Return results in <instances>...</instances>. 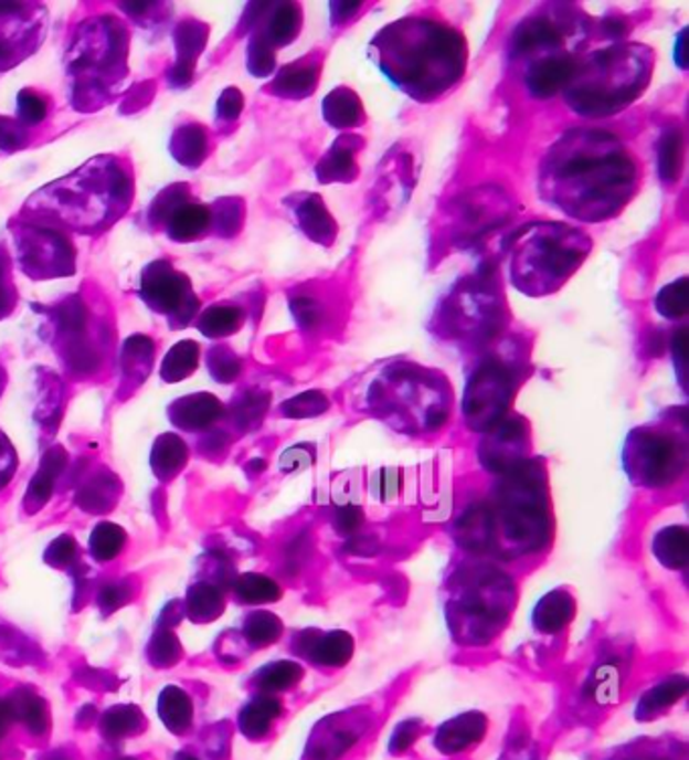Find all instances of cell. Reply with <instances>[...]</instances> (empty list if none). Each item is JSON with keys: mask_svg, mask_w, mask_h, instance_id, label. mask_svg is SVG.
<instances>
[{"mask_svg": "<svg viewBox=\"0 0 689 760\" xmlns=\"http://www.w3.org/2000/svg\"><path fill=\"white\" fill-rule=\"evenodd\" d=\"M130 597V582H107L106 587L97 594V606L102 609L104 615H109V613H114L119 606L126 605Z\"/></svg>", "mask_w": 689, "mask_h": 760, "instance_id": "cell-47", "label": "cell"}, {"mask_svg": "<svg viewBox=\"0 0 689 760\" xmlns=\"http://www.w3.org/2000/svg\"><path fill=\"white\" fill-rule=\"evenodd\" d=\"M301 677H304V669L296 662H274L255 674V684L265 694H274V692H284L296 686Z\"/></svg>", "mask_w": 689, "mask_h": 760, "instance_id": "cell-36", "label": "cell"}, {"mask_svg": "<svg viewBox=\"0 0 689 760\" xmlns=\"http://www.w3.org/2000/svg\"><path fill=\"white\" fill-rule=\"evenodd\" d=\"M155 340L150 336L134 334L124 342L121 355H119V365H121L124 382L130 389L140 387L144 380L150 377V370L155 365Z\"/></svg>", "mask_w": 689, "mask_h": 760, "instance_id": "cell-18", "label": "cell"}, {"mask_svg": "<svg viewBox=\"0 0 689 760\" xmlns=\"http://www.w3.org/2000/svg\"><path fill=\"white\" fill-rule=\"evenodd\" d=\"M17 465H19L17 452H14L9 437L0 431V489H4L11 484L12 475L17 472Z\"/></svg>", "mask_w": 689, "mask_h": 760, "instance_id": "cell-50", "label": "cell"}, {"mask_svg": "<svg viewBox=\"0 0 689 760\" xmlns=\"http://www.w3.org/2000/svg\"><path fill=\"white\" fill-rule=\"evenodd\" d=\"M486 730H488V720L484 718V714H462L449 720L447 725L441 726L435 737V745L443 752L455 754L479 742L486 735Z\"/></svg>", "mask_w": 689, "mask_h": 760, "instance_id": "cell-17", "label": "cell"}, {"mask_svg": "<svg viewBox=\"0 0 689 760\" xmlns=\"http://www.w3.org/2000/svg\"><path fill=\"white\" fill-rule=\"evenodd\" d=\"M360 737L358 728H336L318 735V745H309V760H338Z\"/></svg>", "mask_w": 689, "mask_h": 760, "instance_id": "cell-34", "label": "cell"}, {"mask_svg": "<svg viewBox=\"0 0 689 760\" xmlns=\"http://www.w3.org/2000/svg\"><path fill=\"white\" fill-rule=\"evenodd\" d=\"M348 550L354 555H367V552H374L377 550V542L372 538H362V536H352V540L348 542Z\"/></svg>", "mask_w": 689, "mask_h": 760, "instance_id": "cell-59", "label": "cell"}, {"mask_svg": "<svg viewBox=\"0 0 689 760\" xmlns=\"http://www.w3.org/2000/svg\"><path fill=\"white\" fill-rule=\"evenodd\" d=\"M9 714L19 718L23 725L29 726L31 732L43 735L47 730L49 718L45 701L36 696L31 689H19L9 704Z\"/></svg>", "mask_w": 689, "mask_h": 760, "instance_id": "cell-31", "label": "cell"}, {"mask_svg": "<svg viewBox=\"0 0 689 760\" xmlns=\"http://www.w3.org/2000/svg\"><path fill=\"white\" fill-rule=\"evenodd\" d=\"M170 152L182 167H201L202 160L209 155V131L202 124L187 122L172 134Z\"/></svg>", "mask_w": 689, "mask_h": 760, "instance_id": "cell-19", "label": "cell"}, {"mask_svg": "<svg viewBox=\"0 0 689 760\" xmlns=\"http://www.w3.org/2000/svg\"><path fill=\"white\" fill-rule=\"evenodd\" d=\"M36 312L45 316L49 345L65 370L75 379L97 374L118 336L114 318L99 296L82 289Z\"/></svg>", "mask_w": 689, "mask_h": 760, "instance_id": "cell-5", "label": "cell"}, {"mask_svg": "<svg viewBox=\"0 0 689 760\" xmlns=\"http://www.w3.org/2000/svg\"><path fill=\"white\" fill-rule=\"evenodd\" d=\"M9 233L14 250L12 262L29 279H61L77 272L75 243L60 226L19 213L9 223Z\"/></svg>", "mask_w": 689, "mask_h": 760, "instance_id": "cell-8", "label": "cell"}, {"mask_svg": "<svg viewBox=\"0 0 689 760\" xmlns=\"http://www.w3.org/2000/svg\"><path fill=\"white\" fill-rule=\"evenodd\" d=\"M51 97L43 94L41 89H33V87H24L21 94L17 95V116L23 124L24 128L33 130L36 126H41L51 114Z\"/></svg>", "mask_w": 689, "mask_h": 760, "instance_id": "cell-37", "label": "cell"}, {"mask_svg": "<svg viewBox=\"0 0 689 760\" xmlns=\"http://www.w3.org/2000/svg\"><path fill=\"white\" fill-rule=\"evenodd\" d=\"M201 346L194 340H182L172 346L165 357L160 377L165 382H180L189 379L194 370L199 369Z\"/></svg>", "mask_w": 689, "mask_h": 760, "instance_id": "cell-28", "label": "cell"}, {"mask_svg": "<svg viewBox=\"0 0 689 760\" xmlns=\"http://www.w3.org/2000/svg\"><path fill=\"white\" fill-rule=\"evenodd\" d=\"M235 594L243 603L262 605V603H275L282 597V589L274 579L265 574L247 572V574H241L235 581Z\"/></svg>", "mask_w": 689, "mask_h": 760, "instance_id": "cell-35", "label": "cell"}, {"mask_svg": "<svg viewBox=\"0 0 689 760\" xmlns=\"http://www.w3.org/2000/svg\"><path fill=\"white\" fill-rule=\"evenodd\" d=\"M138 294L150 312L167 320L170 330L189 328L201 314V299L194 294L189 275L168 260H155L144 267Z\"/></svg>", "mask_w": 689, "mask_h": 760, "instance_id": "cell-9", "label": "cell"}, {"mask_svg": "<svg viewBox=\"0 0 689 760\" xmlns=\"http://www.w3.org/2000/svg\"><path fill=\"white\" fill-rule=\"evenodd\" d=\"M213 214V233L221 238H231L237 233L241 221H243V204L235 199H221L211 204Z\"/></svg>", "mask_w": 689, "mask_h": 760, "instance_id": "cell-42", "label": "cell"}, {"mask_svg": "<svg viewBox=\"0 0 689 760\" xmlns=\"http://www.w3.org/2000/svg\"><path fill=\"white\" fill-rule=\"evenodd\" d=\"M182 657V645H180L179 637L170 630L156 631L152 640L148 643V659L152 662L155 667H172L177 665Z\"/></svg>", "mask_w": 689, "mask_h": 760, "instance_id": "cell-40", "label": "cell"}, {"mask_svg": "<svg viewBox=\"0 0 689 760\" xmlns=\"http://www.w3.org/2000/svg\"><path fill=\"white\" fill-rule=\"evenodd\" d=\"M360 524H362V508H358L354 504H348V506L338 508V514H336V528H338L342 535H352Z\"/></svg>", "mask_w": 689, "mask_h": 760, "instance_id": "cell-53", "label": "cell"}, {"mask_svg": "<svg viewBox=\"0 0 689 760\" xmlns=\"http://www.w3.org/2000/svg\"><path fill=\"white\" fill-rule=\"evenodd\" d=\"M418 737V722L416 720H406L403 725L396 728L393 738H391V752H403L409 749Z\"/></svg>", "mask_w": 689, "mask_h": 760, "instance_id": "cell-54", "label": "cell"}, {"mask_svg": "<svg viewBox=\"0 0 689 760\" xmlns=\"http://www.w3.org/2000/svg\"><path fill=\"white\" fill-rule=\"evenodd\" d=\"M130 29L124 19L102 12L77 24L65 51L70 97L77 112L106 107L128 77Z\"/></svg>", "mask_w": 689, "mask_h": 760, "instance_id": "cell-4", "label": "cell"}, {"mask_svg": "<svg viewBox=\"0 0 689 760\" xmlns=\"http://www.w3.org/2000/svg\"><path fill=\"white\" fill-rule=\"evenodd\" d=\"M282 631H284L282 621L275 618L274 613H267V611L251 613L243 623V635L255 647L277 642L282 637Z\"/></svg>", "mask_w": 689, "mask_h": 760, "instance_id": "cell-39", "label": "cell"}, {"mask_svg": "<svg viewBox=\"0 0 689 760\" xmlns=\"http://www.w3.org/2000/svg\"><path fill=\"white\" fill-rule=\"evenodd\" d=\"M206 362H209L211 377L219 382H231V380L237 379L239 372H241L239 358L226 346L211 348Z\"/></svg>", "mask_w": 689, "mask_h": 760, "instance_id": "cell-43", "label": "cell"}, {"mask_svg": "<svg viewBox=\"0 0 689 760\" xmlns=\"http://www.w3.org/2000/svg\"><path fill=\"white\" fill-rule=\"evenodd\" d=\"M134 192L130 160L116 155L94 156L70 175L35 190L21 214L47 221L70 235L96 238L128 214Z\"/></svg>", "mask_w": 689, "mask_h": 760, "instance_id": "cell-2", "label": "cell"}, {"mask_svg": "<svg viewBox=\"0 0 689 760\" xmlns=\"http://www.w3.org/2000/svg\"><path fill=\"white\" fill-rule=\"evenodd\" d=\"M630 437L627 465L630 474L647 486H664L683 469V452L678 443L661 433L639 431Z\"/></svg>", "mask_w": 689, "mask_h": 760, "instance_id": "cell-12", "label": "cell"}, {"mask_svg": "<svg viewBox=\"0 0 689 760\" xmlns=\"http://www.w3.org/2000/svg\"><path fill=\"white\" fill-rule=\"evenodd\" d=\"M119 11L126 12L130 19L138 21L140 19H146L148 17V24L155 23V21H160L165 19V14L170 12V7L168 4H158V2H140V4H118Z\"/></svg>", "mask_w": 689, "mask_h": 760, "instance_id": "cell-49", "label": "cell"}, {"mask_svg": "<svg viewBox=\"0 0 689 760\" xmlns=\"http://www.w3.org/2000/svg\"><path fill=\"white\" fill-rule=\"evenodd\" d=\"M311 462H314V455L306 452V447H294V450L284 453V457H282V469H284V472H297V469L308 467Z\"/></svg>", "mask_w": 689, "mask_h": 760, "instance_id": "cell-55", "label": "cell"}, {"mask_svg": "<svg viewBox=\"0 0 689 760\" xmlns=\"http://www.w3.org/2000/svg\"><path fill=\"white\" fill-rule=\"evenodd\" d=\"M279 716H282V701L274 698V696H269V694H263V696L253 698L241 710L239 728L251 740H259V738L265 737L269 732V728H272V725Z\"/></svg>", "mask_w": 689, "mask_h": 760, "instance_id": "cell-21", "label": "cell"}, {"mask_svg": "<svg viewBox=\"0 0 689 760\" xmlns=\"http://www.w3.org/2000/svg\"><path fill=\"white\" fill-rule=\"evenodd\" d=\"M617 669L613 665L598 669V674L594 677L593 692L596 694V700L608 701L615 700L613 696L617 694Z\"/></svg>", "mask_w": 689, "mask_h": 760, "instance_id": "cell-51", "label": "cell"}, {"mask_svg": "<svg viewBox=\"0 0 689 760\" xmlns=\"http://www.w3.org/2000/svg\"><path fill=\"white\" fill-rule=\"evenodd\" d=\"M158 714H160L162 725L167 726L172 735H184L192 726V714H194L191 696L184 689L168 686L160 692Z\"/></svg>", "mask_w": 689, "mask_h": 760, "instance_id": "cell-22", "label": "cell"}, {"mask_svg": "<svg viewBox=\"0 0 689 760\" xmlns=\"http://www.w3.org/2000/svg\"><path fill=\"white\" fill-rule=\"evenodd\" d=\"M688 692V682L686 677H674V679H667L664 684L655 686L651 692H647L643 696V700L639 701V708H637V716L642 720H651L654 716L666 710L669 706H674L676 701Z\"/></svg>", "mask_w": 689, "mask_h": 760, "instance_id": "cell-32", "label": "cell"}, {"mask_svg": "<svg viewBox=\"0 0 689 760\" xmlns=\"http://www.w3.org/2000/svg\"><path fill=\"white\" fill-rule=\"evenodd\" d=\"M197 328L206 338H225L229 334L237 332L243 321V312L231 304H216L211 308L201 309L197 316Z\"/></svg>", "mask_w": 689, "mask_h": 760, "instance_id": "cell-29", "label": "cell"}, {"mask_svg": "<svg viewBox=\"0 0 689 760\" xmlns=\"http://www.w3.org/2000/svg\"><path fill=\"white\" fill-rule=\"evenodd\" d=\"M372 55L396 87L421 102L445 94L465 72L464 39L435 19L389 24L374 36Z\"/></svg>", "mask_w": 689, "mask_h": 760, "instance_id": "cell-3", "label": "cell"}, {"mask_svg": "<svg viewBox=\"0 0 689 760\" xmlns=\"http://www.w3.org/2000/svg\"><path fill=\"white\" fill-rule=\"evenodd\" d=\"M49 11L39 2H0V72L35 55L47 35Z\"/></svg>", "mask_w": 689, "mask_h": 760, "instance_id": "cell-11", "label": "cell"}, {"mask_svg": "<svg viewBox=\"0 0 689 760\" xmlns=\"http://www.w3.org/2000/svg\"><path fill=\"white\" fill-rule=\"evenodd\" d=\"M226 443V435L225 433H221V431H211L209 435H204V440H202V452L204 453H219L223 452V447H225Z\"/></svg>", "mask_w": 689, "mask_h": 760, "instance_id": "cell-58", "label": "cell"}, {"mask_svg": "<svg viewBox=\"0 0 689 760\" xmlns=\"http://www.w3.org/2000/svg\"><path fill=\"white\" fill-rule=\"evenodd\" d=\"M457 535L462 538L464 547L474 548V550L489 547L496 540L494 511L489 510L486 504L469 508L457 524Z\"/></svg>", "mask_w": 689, "mask_h": 760, "instance_id": "cell-25", "label": "cell"}, {"mask_svg": "<svg viewBox=\"0 0 689 760\" xmlns=\"http://www.w3.org/2000/svg\"><path fill=\"white\" fill-rule=\"evenodd\" d=\"M284 407H286L284 413L289 416L318 415L320 411L326 409V399L321 397L320 392H306Z\"/></svg>", "mask_w": 689, "mask_h": 760, "instance_id": "cell-48", "label": "cell"}, {"mask_svg": "<svg viewBox=\"0 0 689 760\" xmlns=\"http://www.w3.org/2000/svg\"><path fill=\"white\" fill-rule=\"evenodd\" d=\"M225 611L223 591L213 582H197L192 584L184 601V613L197 623H209L221 618Z\"/></svg>", "mask_w": 689, "mask_h": 760, "instance_id": "cell-24", "label": "cell"}, {"mask_svg": "<svg viewBox=\"0 0 689 760\" xmlns=\"http://www.w3.org/2000/svg\"><path fill=\"white\" fill-rule=\"evenodd\" d=\"M174 760H197L194 757H191V754H187V752H179L177 757H174Z\"/></svg>", "mask_w": 689, "mask_h": 760, "instance_id": "cell-62", "label": "cell"}, {"mask_svg": "<svg viewBox=\"0 0 689 760\" xmlns=\"http://www.w3.org/2000/svg\"><path fill=\"white\" fill-rule=\"evenodd\" d=\"M77 545L72 536L63 535L55 538L47 547L45 552V562L55 567V569H72L77 560Z\"/></svg>", "mask_w": 689, "mask_h": 760, "instance_id": "cell-46", "label": "cell"}, {"mask_svg": "<svg viewBox=\"0 0 689 760\" xmlns=\"http://www.w3.org/2000/svg\"><path fill=\"white\" fill-rule=\"evenodd\" d=\"M148 225L162 231L174 243H192L213 235L211 204H204L192 194L191 187L174 182L158 192L148 207Z\"/></svg>", "mask_w": 689, "mask_h": 760, "instance_id": "cell-10", "label": "cell"}, {"mask_svg": "<svg viewBox=\"0 0 689 760\" xmlns=\"http://www.w3.org/2000/svg\"><path fill=\"white\" fill-rule=\"evenodd\" d=\"M510 399V380L504 370L489 367L477 374L465 397V413L477 429L494 428Z\"/></svg>", "mask_w": 689, "mask_h": 760, "instance_id": "cell-13", "label": "cell"}, {"mask_svg": "<svg viewBox=\"0 0 689 760\" xmlns=\"http://www.w3.org/2000/svg\"><path fill=\"white\" fill-rule=\"evenodd\" d=\"M65 465H67V453L60 445L51 447L43 455L41 465H39L36 474L33 475V479L29 482L26 494H24V508L29 514H35L47 504L51 494H53L55 482L63 474Z\"/></svg>", "mask_w": 689, "mask_h": 760, "instance_id": "cell-16", "label": "cell"}, {"mask_svg": "<svg viewBox=\"0 0 689 760\" xmlns=\"http://www.w3.org/2000/svg\"><path fill=\"white\" fill-rule=\"evenodd\" d=\"M144 726V716L136 706L130 704H119L109 708L104 716H102V735L109 738V740H119V738H128L136 732H140Z\"/></svg>", "mask_w": 689, "mask_h": 760, "instance_id": "cell-33", "label": "cell"}, {"mask_svg": "<svg viewBox=\"0 0 689 760\" xmlns=\"http://www.w3.org/2000/svg\"><path fill=\"white\" fill-rule=\"evenodd\" d=\"M11 718V714H9V708L7 706H0V735H2V728H4V725H7V720Z\"/></svg>", "mask_w": 689, "mask_h": 760, "instance_id": "cell-60", "label": "cell"}, {"mask_svg": "<svg viewBox=\"0 0 689 760\" xmlns=\"http://www.w3.org/2000/svg\"><path fill=\"white\" fill-rule=\"evenodd\" d=\"M206 31H209L206 24L199 23L194 19H184L177 27V31H174L177 61L168 73L170 84L174 87L191 84L194 65H197V60L204 49V43H206Z\"/></svg>", "mask_w": 689, "mask_h": 760, "instance_id": "cell-15", "label": "cell"}, {"mask_svg": "<svg viewBox=\"0 0 689 760\" xmlns=\"http://www.w3.org/2000/svg\"><path fill=\"white\" fill-rule=\"evenodd\" d=\"M308 538H306V536H299L296 542L292 545V550L287 552V562H289V567H294V569H301V564H304V560L308 559Z\"/></svg>", "mask_w": 689, "mask_h": 760, "instance_id": "cell-56", "label": "cell"}, {"mask_svg": "<svg viewBox=\"0 0 689 760\" xmlns=\"http://www.w3.org/2000/svg\"><path fill=\"white\" fill-rule=\"evenodd\" d=\"M241 107H243V97H241L235 87H231V89H225V94L221 95L219 106H216V116H219V119H226V122L239 118Z\"/></svg>", "mask_w": 689, "mask_h": 760, "instance_id": "cell-52", "label": "cell"}, {"mask_svg": "<svg viewBox=\"0 0 689 760\" xmlns=\"http://www.w3.org/2000/svg\"><path fill=\"white\" fill-rule=\"evenodd\" d=\"M182 615H184V605L182 603H179V601L168 603L167 609L162 611V618H160V627L172 630L177 623L182 621Z\"/></svg>", "mask_w": 689, "mask_h": 760, "instance_id": "cell-57", "label": "cell"}, {"mask_svg": "<svg viewBox=\"0 0 689 760\" xmlns=\"http://www.w3.org/2000/svg\"><path fill=\"white\" fill-rule=\"evenodd\" d=\"M189 462V447L174 433H165L156 440L152 453H150V465L158 479L168 482L182 472V467Z\"/></svg>", "mask_w": 689, "mask_h": 760, "instance_id": "cell-20", "label": "cell"}, {"mask_svg": "<svg viewBox=\"0 0 689 760\" xmlns=\"http://www.w3.org/2000/svg\"><path fill=\"white\" fill-rule=\"evenodd\" d=\"M639 182V168L615 136L569 131L542 165V194L579 221L596 223L617 214Z\"/></svg>", "mask_w": 689, "mask_h": 760, "instance_id": "cell-1", "label": "cell"}, {"mask_svg": "<svg viewBox=\"0 0 689 760\" xmlns=\"http://www.w3.org/2000/svg\"><path fill=\"white\" fill-rule=\"evenodd\" d=\"M352 652H354V642L346 631H330L326 635L316 637L308 657L316 664L340 667L352 657Z\"/></svg>", "mask_w": 689, "mask_h": 760, "instance_id": "cell-27", "label": "cell"}, {"mask_svg": "<svg viewBox=\"0 0 689 760\" xmlns=\"http://www.w3.org/2000/svg\"><path fill=\"white\" fill-rule=\"evenodd\" d=\"M591 250L593 241L572 226H526L511 247V282L528 296H548L583 265Z\"/></svg>", "mask_w": 689, "mask_h": 760, "instance_id": "cell-6", "label": "cell"}, {"mask_svg": "<svg viewBox=\"0 0 689 760\" xmlns=\"http://www.w3.org/2000/svg\"><path fill=\"white\" fill-rule=\"evenodd\" d=\"M33 142V134L17 118L0 116V150L17 152Z\"/></svg>", "mask_w": 689, "mask_h": 760, "instance_id": "cell-45", "label": "cell"}, {"mask_svg": "<svg viewBox=\"0 0 689 760\" xmlns=\"http://www.w3.org/2000/svg\"><path fill=\"white\" fill-rule=\"evenodd\" d=\"M124 545H126L124 528H119L118 524L99 522L89 538V552L94 555V559L107 562L118 557L124 550Z\"/></svg>", "mask_w": 689, "mask_h": 760, "instance_id": "cell-38", "label": "cell"}, {"mask_svg": "<svg viewBox=\"0 0 689 760\" xmlns=\"http://www.w3.org/2000/svg\"><path fill=\"white\" fill-rule=\"evenodd\" d=\"M651 73V53L642 45H621L594 55L583 73L571 82L569 94L584 114H611L627 106L642 92Z\"/></svg>", "mask_w": 689, "mask_h": 760, "instance_id": "cell-7", "label": "cell"}, {"mask_svg": "<svg viewBox=\"0 0 689 760\" xmlns=\"http://www.w3.org/2000/svg\"><path fill=\"white\" fill-rule=\"evenodd\" d=\"M574 618V601L564 591L548 593L534 609V627L542 633L564 630Z\"/></svg>", "mask_w": 689, "mask_h": 760, "instance_id": "cell-23", "label": "cell"}, {"mask_svg": "<svg viewBox=\"0 0 689 760\" xmlns=\"http://www.w3.org/2000/svg\"><path fill=\"white\" fill-rule=\"evenodd\" d=\"M12 255L4 243H0V321L11 316L19 304V289L12 274Z\"/></svg>", "mask_w": 689, "mask_h": 760, "instance_id": "cell-41", "label": "cell"}, {"mask_svg": "<svg viewBox=\"0 0 689 760\" xmlns=\"http://www.w3.org/2000/svg\"><path fill=\"white\" fill-rule=\"evenodd\" d=\"M118 479L114 475L109 472H99L77 492V504L82 510L89 514H104L114 508L118 499Z\"/></svg>", "mask_w": 689, "mask_h": 760, "instance_id": "cell-26", "label": "cell"}, {"mask_svg": "<svg viewBox=\"0 0 689 760\" xmlns=\"http://www.w3.org/2000/svg\"><path fill=\"white\" fill-rule=\"evenodd\" d=\"M168 416L182 431L197 433V431L213 428L214 423L223 416V404L209 392H197V394H187L182 399H177L170 404Z\"/></svg>", "mask_w": 689, "mask_h": 760, "instance_id": "cell-14", "label": "cell"}, {"mask_svg": "<svg viewBox=\"0 0 689 760\" xmlns=\"http://www.w3.org/2000/svg\"><path fill=\"white\" fill-rule=\"evenodd\" d=\"M4 387H7V370L0 365V397H2V392H4Z\"/></svg>", "mask_w": 689, "mask_h": 760, "instance_id": "cell-61", "label": "cell"}, {"mask_svg": "<svg viewBox=\"0 0 689 760\" xmlns=\"http://www.w3.org/2000/svg\"><path fill=\"white\" fill-rule=\"evenodd\" d=\"M124 760H131V759H124Z\"/></svg>", "mask_w": 689, "mask_h": 760, "instance_id": "cell-63", "label": "cell"}, {"mask_svg": "<svg viewBox=\"0 0 689 760\" xmlns=\"http://www.w3.org/2000/svg\"><path fill=\"white\" fill-rule=\"evenodd\" d=\"M265 409H267V397L259 394V392H250L243 399H239L233 407L235 423L241 429L255 428L262 421Z\"/></svg>", "mask_w": 689, "mask_h": 760, "instance_id": "cell-44", "label": "cell"}, {"mask_svg": "<svg viewBox=\"0 0 689 760\" xmlns=\"http://www.w3.org/2000/svg\"><path fill=\"white\" fill-rule=\"evenodd\" d=\"M654 552L669 569H683L688 564V530L683 526H671L655 536Z\"/></svg>", "mask_w": 689, "mask_h": 760, "instance_id": "cell-30", "label": "cell"}]
</instances>
